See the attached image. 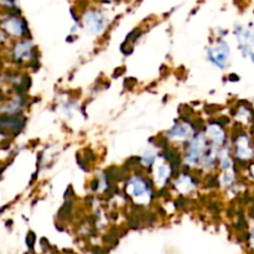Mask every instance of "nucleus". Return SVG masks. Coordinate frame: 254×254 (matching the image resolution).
Listing matches in <instances>:
<instances>
[{
  "mask_svg": "<svg viewBox=\"0 0 254 254\" xmlns=\"http://www.w3.org/2000/svg\"><path fill=\"white\" fill-rule=\"evenodd\" d=\"M34 240H35V236H34V233H30V235H29V237H28V246L30 247V248L33 247Z\"/></svg>",
  "mask_w": 254,
  "mask_h": 254,
  "instance_id": "nucleus-1",
  "label": "nucleus"
}]
</instances>
